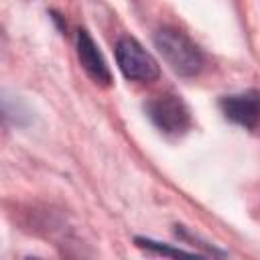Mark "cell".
<instances>
[{
  "mask_svg": "<svg viewBox=\"0 0 260 260\" xmlns=\"http://www.w3.org/2000/svg\"><path fill=\"white\" fill-rule=\"evenodd\" d=\"M136 244L144 250H150V252H156V254H165V256H189L193 252L189 250H181V248H169V246H162L160 242H154V240H146V238H136Z\"/></svg>",
  "mask_w": 260,
  "mask_h": 260,
  "instance_id": "6",
  "label": "cell"
},
{
  "mask_svg": "<svg viewBox=\"0 0 260 260\" xmlns=\"http://www.w3.org/2000/svg\"><path fill=\"white\" fill-rule=\"evenodd\" d=\"M146 114L150 122L169 136H179L189 130L191 114L185 102L175 93H160L146 104Z\"/></svg>",
  "mask_w": 260,
  "mask_h": 260,
  "instance_id": "3",
  "label": "cell"
},
{
  "mask_svg": "<svg viewBox=\"0 0 260 260\" xmlns=\"http://www.w3.org/2000/svg\"><path fill=\"white\" fill-rule=\"evenodd\" d=\"M219 108L228 120L234 124L254 130L258 124V93L246 91V93H236V95H225L219 102Z\"/></svg>",
  "mask_w": 260,
  "mask_h": 260,
  "instance_id": "5",
  "label": "cell"
},
{
  "mask_svg": "<svg viewBox=\"0 0 260 260\" xmlns=\"http://www.w3.org/2000/svg\"><path fill=\"white\" fill-rule=\"evenodd\" d=\"M154 47L158 49V53L162 55L167 65L179 75L191 77V75L199 73V69L203 65V57H201V51L197 49V45L177 28L165 26V28L156 30Z\"/></svg>",
  "mask_w": 260,
  "mask_h": 260,
  "instance_id": "1",
  "label": "cell"
},
{
  "mask_svg": "<svg viewBox=\"0 0 260 260\" xmlns=\"http://www.w3.org/2000/svg\"><path fill=\"white\" fill-rule=\"evenodd\" d=\"M116 61L124 77L132 81H154L160 75L156 59L132 37H122L116 43Z\"/></svg>",
  "mask_w": 260,
  "mask_h": 260,
  "instance_id": "2",
  "label": "cell"
},
{
  "mask_svg": "<svg viewBox=\"0 0 260 260\" xmlns=\"http://www.w3.org/2000/svg\"><path fill=\"white\" fill-rule=\"evenodd\" d=\"M77 57L79 63L83 67V71L100 85H110L112 83V73L102 57V53L98 51V45L93 43V39L89 37V32L85 28L77 30Z\"/></svg>",
  "mask_w": 260,
  "mask_h": 260,
  "instance_id": "4",
  "label": "cell"
}]
</instances>
